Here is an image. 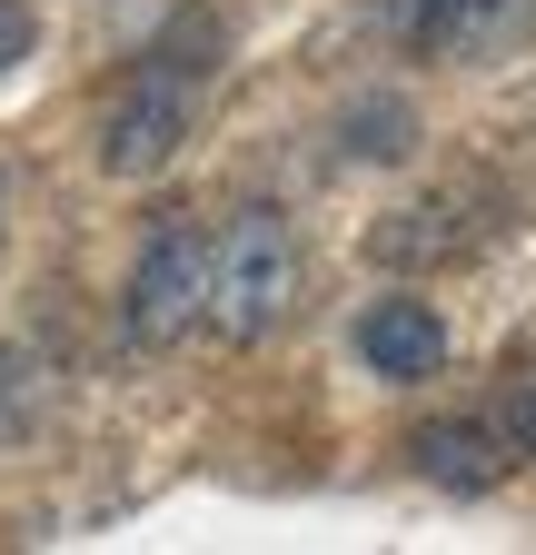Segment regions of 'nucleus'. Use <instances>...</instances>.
Returning a JSON list of instances; mask_svg holds the SVG:
<instances>
[{"label": "nucleus", "mask_w": 536, "mask_h": 555, "mask_svg": "<svg viewBox=\"0 0 536 555\" xmlns=\"http://www.w3.org/2000/svg\"><path fill=\"white\" fill-rule=\"evenodd\" d=\"M209 30H199V50H179V40H159V50H140L119 69V90L100 100V129H90V159H100V179H119V189H140V179H159L189 139H199V109H209Z\"/></svg>", "instance_id": "obj_1"}, {"label": "nucleus", "mask_w": 536, "mask_h": 555, "mask_svg": "<svg viewBox=\"0 0 536 555\" xmlns=\"http://www.w3.org/2000/svg\"><path fill=\"white\" fill-rule=\"evenodd\" d=\"M298 288H308V248L289 229V208L248 198L209 229V337H229V347L279 337L298 318Z\"/></svg>", "instance_id": "obj_2"}, {"label": "nucleus", "mask_w": 536, "mask_h": 555, "mask_svg": "<svg viewBox=\"0 0 536 555\" xmlns=\"http://www.w3.org/2000/svg\"><path fill=\"white\" fill-rule=\"evenodd\" d=\"M199 327H209V229L169 208V219L140 238L129 278H119V337L140 347V358H169V347H189Z\"/></svg>", "instance_id": "obj_3"}, {"label": "nucleus", "mask_w": 536, "mask_h": 555, "mask_svg": "<svg viewBox=\"0 0 536 555\" xmlns=\"http://www.w3.org/2000/svg\"><path fill=\"white\" fill-rule=\"evenodd\" d=\"M487 238H497V189H487L477 169H447L437 189L397 198L387 219L368 229V258H378L387 278H437V268H457V258H477Z\"/></svg>", "instance_id": "obj_4"}, {"label": "nucleus", "mask_w": 536, "mask_h": 555, "mask_svg": "<svg viewBox=\"0 0 536 555\" xmlns=\"http://www.w3.org/2000/svg\"><path fill=\"white\" fill-rule=\"evenodd\" d=\"M348 347H358V367H368V377L418 387V377H437V367H447V318H437L427 298H408V288H387V298H368V308H358Z\"/></svg>", "instance_id": "obj_5"}, {"label": "nucleus", "mask_w": 536, "mask_h": 555, "mask_svg": "<svg viewBox=\"0 0 536 555\" xmlns=\"http://www.w3.org/2000/svg\"><path fill=\"white\" fill-rule=\"evenodd\" d=\"M408 466L437 486V496H487V486H507L516 447L497 437V416H427V427L408 437Z\"/></svg>", "instance_id": "obj_6"}, {"label": "nucleus", "mask_w": 536, "mask_h": 555, "mask_svg": "<svg viewBox=\"0 0 536 555\" xmlns=\"http://www.w3.org/2000/svg\"><path fill=\"white\" fill-rule=\"evenodd\" d=\"M418 100L408 90H358L339 100V119H328V159L339 169H408L418 159Z\"/></svg>", "instance_id": "obj_7"}, {"label": "nucleus", "mask_w": 536, "mask_h": 555, "mask_svg": "<svg viewBox=\"0 0 536 555\" xmlns=\"http://www.w3.org/2000/svg\"><path fill=\"white\" fill-rule=\"evenodd\" d=\"M526 40H536V0H457L437 69H487V60H516Z\"/></svg>", "instance_id": "obj_8"}, {"label": "nucleus", "mask_w": 536, "mask_h": 555, "mask_svg": "<svg viewBox=\"0 0 536 555\" xmlns=\"http://www.w3.org/2000/svg\"><path fill=\"white\" fill-rule=\"evenodd\" d=\"M447 11H457V0H368L378 40L408 50V60H437V50H447Z\"/></svg>", "instance_id": "obj_9"}, {"label": "nucleus", "mask_w": 536, "mask_h": 555, "mask_svg": "<svg viewBox=\"0 0 536 555\" xmlns=\"http://www.w3.org/2000/svg\"><path fill=\"white\" fill-rule=\"evenodd\" d=\"M40 427V367L21 358V347H0V447Z\"/></svg>", "instance_id": "obj_10"}, {"label": "nucleus", "mask_w": 536, "mask_h": 555, "mask_svg": "<svg viewBox=\"0 0 536 555\" xmlns=\"http://www.w3.org/2000/svg\"><path fill=\"white\" fill-rule=\"evenodd\" d=\"M487 416H497V437H507V447H516V466H526V456H536V367H507Z\"/></svg>", "instance_id": "obj_11"}, {"label": "nucleus", "mask_w": 536, "mask_h": 555, "mask_svg": "<svg viewBox=\"0 0 536 555\" xmlns=\"http://www.w3.org/2000/svg\"><path fill=\"white\" fill-rule=\"evenodd\" d=\"M30 50H40V11H30V0H0V80H11Z\"/></svg>", "instance_id": "obj_12"}, {"label": "nucleus", "mask_w": 536, "mask_h": 555, "mask_svg": "<svg viewBox=\"0 0 536 555\" xmlns=\"http://www.w3.org/2000/svg\"><path fill=\"white\" fill-rule=\"evenodd\" d=\"M0 238H11V179H0Z\"/></svg>", "instance_id": "obj_13"}]
</instances>
